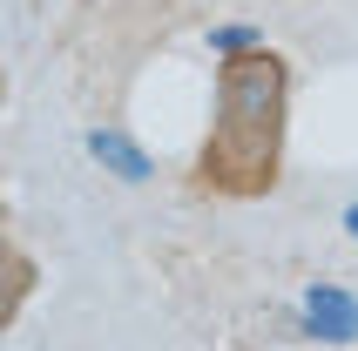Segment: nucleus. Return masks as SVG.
I'll return each instance as SVG.
<instances>
[{
  "label": "nucleus",
  "instance_id": "nucleus-1",
  "mask_svg": "<svg viewBox=\"0 0 358 351\" xmlns=\"http://www.w3.org/2000/svg\"><path fill=\"white\" fill-rule=\"evenodd\" d=\"M284 115H291V61L278 48H237L217 68V122L196 156V189L210 196H257L284 176Z\"/></svg>",
  "mask_w": 358,
  "mask_h": 351
},
{
  "label": "nucleus",
  "instance_id": "nucleus-2",
  "mask_svg": "<svg viewBox=\"0 0 358 351\" xmlns=\"http://www.w3.org/2000/svg\"><path fill=\"white\" fill-rule=\"evenodd\" d=\"M34 284H41V271H34V257L20 250L14 236H0V331L20 317V304L34 297Z\"/></svg>",
  "mask_w": 358,
  "mask_h": 351
},
{
  "label": "nucleus",
  "instance_id": "nucleus-3",
  "mask_svg": "<svg viewBox=\"0 0 358 351\" xmlns=\"http://www.w3.org/2000/svg\"><path fill=\"white\" fill-rule=\"evenodd\" d=\"M0 95H7V68H0Z\"/></svg>",
  "mask_w": 358,
  "mask_h": 351
}]
</instances>
